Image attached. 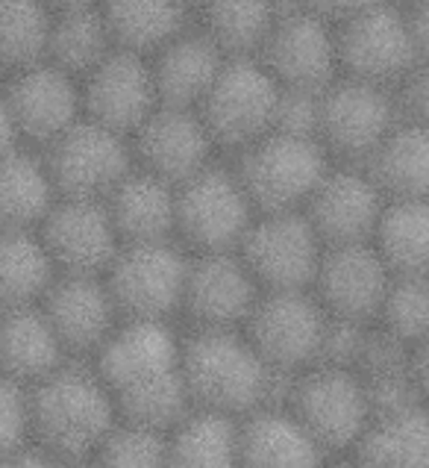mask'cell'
<instances>
[{"instance_id":"obj_1","label":"cell","mask_w":429,"mask_h":468,"mask_svg":"<svg viewBox=\"0 0 429 468\" xmlns=\"http://www.w3.org/2000/svg\"><path fill=\"white\" fill-rule=\"evenodd\" d=\"M89 363L115 395L120 419L171 431L185 412H192L183 380L180 324L124 318Z\"/></svg>"},{"instance_id":"obj_2","label":"cell","mask_w":429,"mask_h":468,"mask_svg":"<svg viewBox=\"0 0 429 468\" xmlns=\"http://www.w3.org/2000/svg\"><path fill=\"white\" fill-rule=\"evenodd\" d=\"M183 380L192 410L230 419H245L286 389L245 330H183Z\"/></svg>"},{"instance_id":"obj_3","label":"cell","mask_w":429,"mask_h":468,"mask_svg":"<svg viewBox=\"0 0 429 468\" xmlns=\"http://www.w3.org/2000/svg\"><path fill=\"white\" fill-rule=\"evenodd\" d=\"M33 442L59 463L89 460L115 431V395L89 359H68L30 386Z\"/></svg>"},{"instance_id":"obj_4","label":"cell","mask_w":429,"mask_h":468,"mask_svg":"<svg viewBox=\"0 0 429 468\" xmlns=\"http://www.w3.org/2000/svg\"><path fill=\"white\" fill-rule=\"evenodd\" d=\"M279 400L332 457L351 453L377 416V395L356 363L324 359L286 380Z\"/></svg>"},{"instance_id":"obj_5","label":"cell","mask_w":429,"mask_h":468,"mask_svg":"<svg viewBox=\"0 0 429 468\" xmlns=\"http://www.w3.org/2000/svg\"><path fill=\"white\" fill-rule=\"evenodd\" d=\"M230 159L256 212H303L335 159L315 136L271 130Z\"/></svg>"},{"instance_id":"obj_6","label":"cell","mask_w":429,"mask_h":468,"mask_svg":"<svg viewBox=\"0 0 429 468\" xmlns=\"http://www.w3.org/2000/svg\"><path fill=\"white\" fill-rule=\"evenodd\" d=\"M241 330L256 345L265 363L288 380L330 359L339 321L330 318L312 289H286L262 292Z\"/></svg>"},{"instance_id":"obj_7","label":"cell","mask_w":429,"mask_h":468,"mask_svg":"<svg viewBox=\"0 0 429 468\" xmlns=\"http://www.w3.org/2000/svg\"><path fill=\"white\" fill-rule=\"evenodd\" d=\"M256 216V207L224 156L177 186L173 239L189 253L238 250Z\"/></svg>"},{"instance_id":"obj_8","label":"cell","mask_w":429,"mask_h":468,"mask_svg":"<svg viewBox=\"0 0 429 468\" xmlns=\"http://www.w3.org/2000/svg\"><path fill=\"white\" fill-rule=\"evenodd\" d=\"M279 101L283 86L267 74L265 65L256 57H238L224 62L209 95L197 106V115L204 118L221 154L233 156L277 130Z\"/></svg>"},{"instance_id":"obj_9","label":"cell","mask_w":429,"mask_h":468,"mask_svg":"<svg viewBox=\"0 0 429 468\" xmlns=\"http://www.w3.org/2000/svg\"><path fill=\"white\" fill-rule=\"evenodd\" d=\"M189 250L177 242H132L106 269V286L124 318L180 324Z\"/></svg>"},{"instance_id":"obj_10","label":"cell","mask_w":429,"mask_h":468,"mask_svg":"<svg viewBox=\"0 0 429 468\" xmlns=\"http://www.w3.org/2000/svg\"><path fill=\"white\" fill-rule=\"evenodd\" d=\"M397 122L400 106L392 89L339 77L318 95V142L335 163L365 165Z\"/></svg>"},{"instance_id":"obj_11","label":"cell","mask_w":429,"mask_h":468,"mask_svg":"<svg viewBox=\"0 0 429 468\" xmlns=\"http://www.w3.org/2000/svg\"><path fill=\"white\" fill-rule=\"evenodd\" d=\"M335 38H339L341 77H353L361 83L394 91L421 62L409 16L394 0H382L373 9L335 27Z\"/></svg>"},{"instance_id":"obj_12","label":"cell","mask_w":429,"mask_h":468,"mask_svg":"<svg viewBox=\"0 0 429 468\" xmlns=\"http://www.w3.org/2000/svg\"><path fill=\"white\" fill-rule=\"evenodd\" d=\"M38 154L45 159L59 197L106 200L115 186L136 168L130 139L89 122L86 115Z\"/></svg>"},{"instance_id":"obj_13","label":"cell","mask_w":429,"mask_h":468,"mask_svg":"<svg viewBox=\"0 0 429 468\" xmlns=\"http://www.w3.org/2000/svg\"><path fill=\"white\" fill-rule=\"evenodd\" d=\"M327 245L303 212H259L238 257L262 292L309 289Z\"/></svg>"},{"instance_id":"obj_14","label":"cell","mask_w":429,"mask_h":468,"mask_svg":"<svg viewBox=\"0 0 429 468\" xmlns=\"http://www.w3.org/2000/svg\"><path fill=\"white\" fill-rule=\"evenodd\" d=\"M262 286L250 274L238 250L189 253L180 327L183 330H241Z\"/></svg>"},{"instance_id":"obj_15","label":"cell","mask_w":429,"mask_h":468,"mask_svg":"<svg viewBox=\"0 0 429 468\" xmlns=\"http://www.w3.org/2000/svg\"><path fill=\"white\" fill-rule=\"evenodd\" d=\"M394 277L397 274L388 269L371 242L332 245L320 257L309 289L332 321L371 330Z\"/></svg>"},{"instance_id":"obj_16","label":"cell","mask_w":429,"mask_h":468,"mask_svg":"<svg viewBox=\"0 0 429 468\" xmlns=\"http://www.w3.org/2000/svg\"><path fill=\"white\" fill-rule=\"evenodd\" d=\"M256 59L286 91L320 95L341 77L335 27L300 6L277 18Z\"/></svg>"},{"instance_id":"obj_17","label":"cell","mask_w":429,"mask_h":468,"mask_svg":"<svg viewBox=\"0 0 429 468\" xmlns=\"http://www.w3.org/2000/svg\"><path fill=\"white\" fill-rule=\"evenodd\" d=\"M18 139L26 148L42 151L65 130L83 118V89L79 80L53 62H38L30 69L0 77Z\"/></svg>"},{"instance_id":"obj_18","label":"cell","mask_w":429,"mask_h":468,"mask_svg":"<svg viewBox=\"0 0 429 468\" xmlns=\"http://www.w3.org/2000/svg\"><path fill=\"white\" fill-rule=\"evenodd\" d=\"M38 236L59 274H106L124 248L106 200L57 197Z\"/></svg>"},{"instance_id":"obj_19","label":"cell","mask_w":429,"mask_h":468,"mask_svg":"<svg viewBox=\"0 0 429 468\" xmlns=\"http://www.w3.org/2000/svg\"><path fill=\"white\" fill-rule=\"evenodd\" d=\"M83 89V115L106 130L132 139L159 106L151 59L115 48L95 71L79 80Z\"/></svg>"},{"instance_id":"obj_20","label":"cell","mask_w":429,"mask_h":468,"mask_svg":"<svg viewBox=\"0 0 429 468\" xmlns=\"http://www.w3.org/2000/svg\"><path fill=\"white\" fill-rule=\"evenodd\" d=\"M38 306L71 359H95L124 321L103 274H59Z\"/></svg>"},{"instance_id":"obj_21","label":"cell","mask_w":429,"mask_h":468,"mask_svg":"<svg viewBox=\"0 0 429 468\" xmlns=\"http://www.w3.org/2000/svg\"><path fill=\"white\" fill-rule=\"evenodd\" d=\"M130 144L136 165L171 186L192 180L194 174L224 159L218 142L212 139L197 110H180V106H159L132 133Z\"/></svg>"},{"instance_id":"obj_22","label":"cell","mask_w":429,"mask_h":468,"mask_svg":"<svg viewBox=\"0 0 429 468\" xmlns=\"http://www.w3.org/2000/svg\"><path fill=\"white\" fill-rule=\"evenodd\" d=\"M385 209V195L361 165L332 163L303 216L327 248L371 242Z\"/></svg>"},{"instance_id":"obj_23","label":"cell","mask_w":429,"mask_h":468,"mask_svg":"<svg viewBox=\"0 0 429 468\" xmlns=\"http://www.w3.org/2000/svg\"><path fill=\"white\" fill-rule=\"evenodd\" d=\"M238 442L241 468H324L332 457L279 398L238 421Z\"/></svg>"},{"instance_id":"obj_24","label":"cell","mask_w":429,"mask_h":468,"mask_svg":"<svg viewBox=\"0 0 429 468\" xmlns=\"http://www.w3.org/2000/svg\"><path fill=\"white\" fill-rule=\"evenodd\" d=\"M147 59L153 69L159 103L197 110L230 57L192 21L177 38H171L162 50Z\"/></svg>"},{"instance_id":"obj_25","label":"cell","mask_w":429,"mask_h":468,"mask_svg":"<svg viewBox=\"0 0 429 468\" xmlns=\"http://www.w3.org/2000/svg\"><path fill=\"white\" fill-rule=\"evenodd\" d=\"M106 209L115 221L120 242H177V186L165 183L144 168H132L106 197Z\"/></svg>"},{"instance_id":"obj_26","label":"cell","mask_w":429,"mask_h":468,"mask_svg":"<svg viewBox=\"0 0 429 468\" xmlns=\"http://www.w3.org/2000/svg\"><path fill=\"white\" fill-rule=\"evenodd\" d=\"M351 453L365 468H429V407L421 400L380 407Z\"/></svg>"},{"instance_id":"obj_27","label":"cell","mask_w":429,"mask_h":468,"mask_svg":"<svg viewBox=\"0 0 429 468\" xmlns=\"http://www.w3.org/2000/svg\"><path fill=\"white\" fill-rule=\"evenodd\" d=\"M68 359L71 356L65 354L38 303L0 310V371L4 374L33 386Z\"/></svg>"},{"instance_id":"obj_28","label":"cell","mask_w":429,"mask_h":468,"mask_svg":"<svg viewBox=\"0 0 429 468\" xmlns=\"http://www.w3.org/2000/svg\"><path fill=\"white\" fill-rule=\"evenodd\" d=\"M42 154L18 144L0 154V230H36L57 204Z\"/></svg>"},{"instance_id":"obj_29","label":"cell","mask_w":429,"mask_h":468,"mask_svg":"<svg viewBox=\"0 0 429 468\" xmlns=\"http://www.w3.org/2000/svg\"><path fill=\"white\" fill-rule=\"evenodd\" d=\"M100 16L115 48L139 57H153L194 21L183 0H100Z\"/></svg>"},{"instance_id":"obj_30","label":"cell","mask_w":429,"mask_h":468,"mask_svg":"<svg viewBox=\"0 0 429 468\" xmlns=\"http://www.w3.org/2000/svg\"><path fill=\"white\" fill-rule=\"evenodd\" d=\"M385 200L429 197V130L400 118L365 165Z\"/></svg>"},{"instance_id":"obj_31","label":"cell","mask_w":429,"mask_h":468,"mask_svg":"<svg viewBox=\"0 0 429 468\" xmlns=\"http://www.w3.org/2000/svg\"><path fill=\"white\" fill-rule=\"evenodd\" d=\"M283 12L288 9L279 0H204L194 9V24L230 59L259 57Z\"/></svg>"},{"instance_id":"obj_32","label":"cell","mask_w":429,"mask_h":468,"mask_svg":"<svg viewBox=\"0 0 429 468\" xmlns=\"http://www.w3.org/2000/svg\"><path fill=\"white\" fill-rule=\"evenodd\" d=\"M238 421L192 410L168 431V468H241Z\"/></svg>"},{"instance_id":"obj_33","label":"cell","mask_w":429,"mask_h":468,"mask_svg":"<svg viewBox=\"0 0 429 468\" xmlns=\"http://www.w3.org/2000/svg\"><path fill=\"white\" fill-rule=\"evenodd\" d=\"M371 245L397 277H429V197L385 200Z\"/></svg>"},{"instance_id":"obj_34","label":"cell","mask_w":429,"mask_h":468,"mask_svg":"<svg viewBox=\"0 0 429 468\" xmlns=\"http://www.w3.org/2000/svg\"><path fill=\"white\" fill-rule=\"evenodd\" d=\"M59 277L50 253L36 230H0V310L30 306Z\"/></svg>"},{"instance_id":"obj_35","label":"cell","mask_w":429,"mask_h":468,"mask_svg":"<svg viewBox=\"0 0 429 468\" xmlns=\"http://www.w3.org/2000/svg\"><path fill=\"white\" fill-rule=\"evenodd\" d=\"M112 50H115V42L110 30H106L100 6L77 9V12H53L47 62H53L57 69L83 80L89 71H95Z\"/></svg>"},{"instance_id":"obj_36","label":"cell","mask_w":429,"mask_h":468,"mask_svg":"<svg viewBox=\"0 0 429 468\" xmlns=\"http://www.w3.org/2000/svg\"><path fill=\"white\" fill-rule=\"evenodd\" d=\"M53 9L45 0H0V77L47 59Z\"/></svg>"},{"instance_id":"obj_37","label":"cell","mask_w":429,"mask_h":468,"mask_svg":"<svg viewBox=\"0 0 429 468\" xmlns=\"http://www.w3.org/2000/svg\"><path fill=\"white\" fill-rule=\"evenodd\" d=\"M89 460L95 468H168V431L120 419Z\"/></svg>"},{"instance_id":"obj_38","label":"cell","mask_w":429,"mask_h":468,"mask_svg":"<svg viewBox=\"0 0 429 468\" xmlns=\"http://www.w3.org/2000/svg\"><path fill=\"white\" fill-rule=\"evenodd\" d=\"M33 442L30 386L0 371V457Z\"/></svg>"},{"instance_id":"obj_39","label":"cell","mask_w":429,"mask_h":468,"mask_svg":"<svg viewBox=\"0 0 429 468\" xmlns=\"http://www.w3.org/2000/svg\"><path fill=\"white\" fill-rule=\"evenodd\" d=\"M400 118L429 130V59H421L394 89Z\"/></svg>"},{"instance_id":"obj_40","label":"cell","mask_w":429,"mask_h":468,"mask_svg":"<svg viewBox=\"0 0 429 468\" xmlns=\"http://www.w3.org/2000/svg\"><path fill=\"white\" fill-rule=\"evenodd\" d=\"M377 4H382V0H298L300 9L312 12V16L332 27H341L344 21L361 16V12L373 9Z\"/></svg>"},{"instance_id":"obj_41","label":"cell","mask_w":429,"mask_h":468,"mask_svg":"<svg viewBox=\"0 0 429 468\" xmlns=\"http://www.w3.org/2000/svg\"><path fill=\"white\" fill-rule=\"evenodd\" d=\"M406 383L412 395L429 407V336L406 347Z\"/></svg>"},{"instance_id":"obj_42","label":"cell","mask_w":429,"mask_h":468,"mask_svg":"<svg viewBox=\"0 0 429 468\" xmlns=\"http://www.w3.org/2000/svg\"><path fill=\"white\" fill-rule=\"evenodd\" d=\"M0 468H62V463L38 445H24L18 451L4 453L0 457Z\"/></svg>"},{"instance_id":"obj_43","label":"cell","mask_w":429,"mask_h":468,"mask_svg":"<svg viewBox=\"0 0 429 468\" xmlns=\"http://www.w3.org/2000/svg\"><path fill=\"white\" fill-rule=\"evenodd\" d=\"M18 144H21L18 130H16V122H12L9 103H6V95H4V86H0V154L18 148Z\"/></svg>"},{"instance_id":"obj_44","label":"cell","mask_w":429,"mask_h":468,"mask_svg":"<svg viewBox=\"0 0 429 468\" xmlns=\"http://www.w3.org/2000/svg\"><path fill=\"white\" fill-rule=\"evenodd\" d=\"M53 12H77V9H95L100 0H45Z\"/></svg>"},{"instance_id":"obj_45","label":"cell","mask_w":429,"mask_h":468,"mask_svg":"<svg viewBox=\"0 0 429 468\" xmlns=\"http://www.w3.org/2000/svg\"><path fill=\"white\" fill-rule=\"evenodd\" d=\"M324 468H365V465H361L356 453H335V457L324 463Z\"/></svg>"},{"instance_id":"obj_46","label":"cell","mask_w":429,"mask_h":468,"mask_svg":"<svg viewBox=\"0 0 429 468\" xmlns=\"http://www.w3.org/2000/svg\"><path fill=\"white\" fill-rule=\"evenodd\" d=\"M394 4L406 6V9H429V0H394Z\"/></svg>"},{"instance_id":"obj_47","label":"cell","mask_w":429,"mask_h":468,"mask_svg":"<svg viewBox=\"0 0 429 468\" xmlns=\"http://www.w3.org/2000/svg\"><path fill=\"white\" fill-rule=\"evenodd\" d=\"M62 468H95L91 460H74V463H62Z\"/></svg>"},{"instance_id":"obj_48","label":"cell","mask_w":429,"mask_h":468,"mask_svg":"<svg viewBox=\"0 0 429 468\" xmlns=\"http://www.w3.org/2000/svg\"><path fill=\"white\" fill-rule=\"evenodd\" d=\"M183 4H185V6H189V9L194 12V9H197L200 4H204V0H183Z\"/></svg>"}]
</instances>
